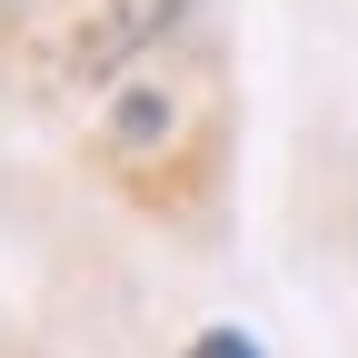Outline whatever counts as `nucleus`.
Segmentation results:
<instances>
[{"mask_svg":"<svg viewBox=\"0 0 358 358\" xmlns=\"http://www.w3.org/2000/svg\"><path fill=\"white\" fill-rule=\"evenodd\" d=\"M199 0H100V10L80 20V80H120L129 60L169 50L179 30H189Z\"/></svg>","mask_w":358,"mask_h":358,"instance_id":"nucleus-1","label":"nucleus"},{"mask_svg":"<svg viewBox=\"0 0 358 358\" xmlns=\"http://www.w3.org/2000/svg\"><path fill=\"white\" fill-rule=\"evenodd\" d=\"M0 10H10V0H0Z\"/></svg>","mask_w":358,"mask_h":358,"instance_id":"nucleus-4","label":"nucleus"},{"mask_svg":"<svg viewBox=\"0 0 358 358\" xmlns=\"http://www.w3.org/2000/svg\"><path fill=\"white\" fill-rule=\"evenodd\" d=\"M150 140H169V100L159 90H129L120 100V150H150Z\"/></svg>","mask_w":358,"mask_h":358,"instance_id":"nucleus-2","label":"nucleus"},{"mask_svg":"<svg viewBox=\"0 0 358 358\" xmlns=\"http://www.w3.org/2000/svg\"><path fill=\"white\" fill-rule=\"evenodd\" d=\"M189 358H259V338H249V329H199Z\"/></svg>","mask_w":358,"mask_h":358,"instance_id":"nucleus-3","label":"nucleus"}]
</instances>
